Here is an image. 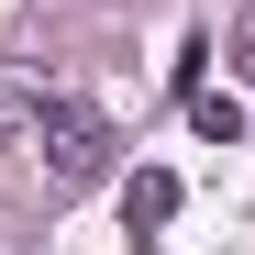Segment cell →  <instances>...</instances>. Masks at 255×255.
Wrapping results in <instances>:
<instances>
[{"label": "cell", "mask_w": 255, "mask_h": 255, "mask_svg": "<svg viewBox=\"0 0 255 255\" xmlns=\"http://www.w3.org/2000/svg\"><path fill=\"white\" fill-rule=\"evenodd\" d=\"M33 155H45L56 189H89V178H111V122H100L89 100H56L45 133H33Z\"/></svg>", "instance_id": "6da1fadb"}, {"label": "cell", "mask_w": 255, "mask_h": 255, "mask_svg": "<svg viewBox=\"0 0 255 255\" xmlns=\"http://www.w3.org/2000/svg\"><path fill=\"white\" fill-rule=\"evenodd\" d=\"M56 100H67V89H56L45 67H0V144H33Z\"/></svg>", "instance_id": "7a4b0ae2"}, {"label": "cell", "mask_w": 255, "mask_h": 255, "mask_svg": "<svg viewBox=\"0 0 255 255\" xmlns=\"http://www.w3.org/2000/svg\"><path fill=\"white\" fill-rule=\"evenodd\" d=\"M189 122H200L211 144H244V100L233 89H189Z\"/></svg>", "instance_id": "277c9868"}, {"label": "cell", "mask_w": 255, "mask_h": 255, "mask_svg": "<svg viewBox=\"0 0 255 255\" xmlns=\"http://www.w3.org/2000/svg\"><path fill=\"white\" fill-rule=\"evenodd\" d=\"M178 166H133V178H122V233H133V244H155L166 222H178Z\"/></svg>", "instance_id": "3957f363"}, {"label": "cell", "mask_w": 255, "mask_h": 255, "mask_svg": "<svg viewBox=\"0 0 255 255\" xmlns=\"http://www.w3.org/2000/svg\"><path fill=\"white\" fill-rule=\"evenodd\" d=\"M233 78H244V89H255V11L233 22Z\"/></svg>", "instance_id": "5b68a950"}]
</instances>
